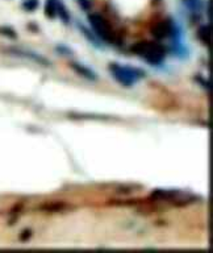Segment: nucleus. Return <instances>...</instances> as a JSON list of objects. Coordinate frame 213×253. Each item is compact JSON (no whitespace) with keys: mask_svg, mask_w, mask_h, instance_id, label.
I'll return each instance as SVG.
<instances>
[{"mask_svg":"<svg viewBox=\"0 0 213 253\" xmlns=\"http://www.w3.org/2000/svg\"><path fill=\"white\" fill-rule=\"evenodd\" d=\"M88 21H90L91 27L94 29L95 35L98 36L99 39L106 41V42H112L113 41L114 37L113 33H112V29H110L109 24L106 23L104 17L91 13V15H88Z\"/></svg>","mask_w":213,"mask_h":253,"instance_id":"obj_3","label":"nucleus"},{"mask_svg":"<svg viewBox=\"0 0 213 253\" xmlns=\"http://www.w3.org/2000/svg\"><path fill=\"white\" fill-rule=\"evenodd\" d=\"M197 37L203 42V45L209 46V43H211V27L209 25H203V27L199 28Z\"/></svg>","mask_w":213,"mask_h":253,"instance_id":"obj_7","label":"nucleus"},{"mask_svg":"<svg viewBox=\"0 0 213 253\" xmlns=\"http://www.w3.org/2000/svg\"><path fill=\"white\" fill-rule=\"evenodd\" d=\"M187 5H188L193 12H197L200 9V3H199V0H187Z\"/></svg>","mask_w":213,"mask_h":253,"instance_id":"obj_12","label":"nucleus"},{"mask_svg":"<svg viewBox=\"0 0 213 253\" xmlns=\"http://www.w3.org/2000/svg\"><path fill=\"white\" fill-rule=\"evenodd\" d=\"M57 15H59V17L62 19L63 23L69 24V21H70V15H69L66 7H65L61 1L57 3Z\"/></svg>","mask_w":213,"mask_h":253,"instance_id":"obj_9","label":"nucleus"},{"mask_svg":"<svg viewBox=\"0 0 213 253\" xmlns=\"http://www.w3.org/2000/svg\"><path fill=\"white\" fill-rule=\"evenodd\" d=\"M82 32H83V35L86 36L87 39H88V41H91V42L94 43V45H96V46H98V45H99V43H98V39H96L95 36L91 35L90 32L87 31V29L84 27H82Z\"/></svg>","mask_w":213,"mask_h":253,"instance_id":"obj_11","label":"nucleus"},{"mask_svg":"<svg viewBox=\"0 0 213 253\" xmlns=\"http://www.w3.org/2000/svg\"><path fill=\"white\" fill-rule=\"evenodd\" d=\"M174 31H175V28H174V24L169 20H166V21H161V23L158 24L157 27L154 28V36L157 37V39H167L170 36L174 35Z\"/></svg>","mask_w":213,"mask_h":253,"instance_id":"obj_5","label":"nucleus"},{"mask_svg":"<svg viewBox=\"0 0 213 253\" xmlns=\"http://www.w3.org/2000/svg\"><path fill=\"white\" fill-rule=\"evenodd\" d=\"M132 51L151 65H159L165 58V47H162L159 43L147 42V41L138 42L132 47Z\"/></svg>","mask_w":213,"mask_h":253,"instance_id":"obj_2","label":"nucleus"},{"mask_svg":"<svg viewBox=\"0 0 213 253\" xmlns=\"http://www.w3.org/2000/svg\"><path fill=\"white\" fill-rule=\"evenodd\" d=\"M71 67H72V70H74L76 74H79L80 77H83V78L88 79V81H96V79H98L96 73L91 70V69H88L87 66H84V65L74 62V63H71Z\"/></svg>","mask_w":213,"mask_h":253,"instance_id":"obj_6","label":"nucleus"},{"mask_svg":"<svg viewBox=\"0 0 213 253\" xmlns=\"http://www.w3.org/2000/svg\"><path fill=\"white\" fill-rule=\"evenodd\" d=\"M8 51H11L12 54L23 57V58L32 59V61H35V62H37L38 65H43V66H49V65H50V62H49L46 58H43L42 55L37 54V53H33V51L24 50V49H16V47H11V49H8Z\"/></svg>","mask_w":213,"mask_h":253,"instance_id":"obj_4","label":"nucleus"},{"mask_svg":"<svg viewBox=\"0 0 213 253\" xmlns=\"http://www.w3.org/2000/svg\"><path fill=\"white\" fill-rule=\"evenodd\" d=\"M23 7L27 11H35L38 7V0H25L23 4Z\"/></svg>","mask_w":213,"mask_h":253,"instance_id":"obj_10","label":"nucleus"},{"mask_svg":"<svg viewBox=\"0 0 213 253\" xmlns=\"http://www.w3.org/2000/svg\"><path fill=\"white\" fill-rule=\"evenodd\" d=\"M110 74L113 75V78L117 81L120 84L125 87H132L138 79L142 78L145 73L137 67L122 66L120 63H110L109 65Z\"/></svg>","mask_w":213,"mask_h":253,"instance_id":"obj_1","label":"nucleus"},{"mask_svg":"<svg viewBox=\"0 0 213 253\" xmlns=\"http://www.w3.org/2000/svg\"><path fill=\"white\" fill-rule=\"evenodd\" d=\"M57 3L58 0H46L45 4V15L50 19H54L57 16Z\"/></svg>","mask_w":213,"mask_h":253,"instance_id":"obj_8","label":"nucleus"},{"mask_svg":"<svg viewBox=\"0 0 213 253\" xmlns=\"http://www.w3.org/2000/svg\"><path fill=\"white\" fill-rule=\"evenodd\" d=\"M78 3L80 8L84 9V11H88L91 8V0H78Z\"/></svg>","mask_w":213,"mask_h":253,"instance_id":"obj_13","label":"nucleus"}]
</instances>
